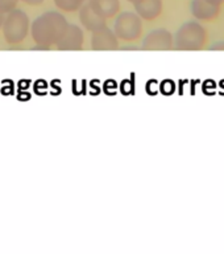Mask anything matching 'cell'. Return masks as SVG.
<instances>
[{
    "instance_id": "cell-16",
    "label": "cell",
    "mask_w": 224,
    "mask_h": 254,
    "mask_svg": "<svg viewBox=\"0 0 224 254\" xmlns=\"http://www.w3.org/2000/svg\"><path fill=\"white\" fill-rule=\"evenodd\" d=\"M4 19H5V17H4V13H1V12H0V27H3Z\"/></svg>"
},
{
    "instance_id": "cell-15",
    "label": "cell",
    "mask_w": 224,
    "mask_h": 254,
    "mask_svg": "<svg viewBox=\"0 0 224 254\" xmlns=\"http://www.w3.org/2000/svg\"><path fill=\"white\" fill-rule=\"evenodd\" d=\"M209 1H211V3L217 4V5H219L221 7V4L224 3V0H209Z\"/></svg>"
},
{
    "instance_id": "cell-13",
    "label": "cell",
    "mask_w": 224,
    "mask_h": 254,
    "mask_svg": "<svg viewBox=\"0 0 224 254\" xmlns=\"http://www.w3.org/2000/svg\"><path fill=\"white\" fill-rule=\"evenodd\" d=\"M19 0H0V12L1 13H9L17 7Z\"/></svg>"
},
{
    "instance_id": "cell-12",
    "label": "cell",
    "mask_w": 224,
    "mask_h": 254,
    "mask_svg": "<svg viewBox=\"0 0 224 254\" xmlns=\"http://www.w3.org/2000/svg\"><path fill=\"white\" fill-rule=\"evenodd\" d=\"M85 0H54L55 5L59 8V9H62V11H67V12H73L77 11Z\"/></svg>"
},
{
    "instance_id": "cell-6",
    "label": "cell",
    "mask_w": 224,
    "mask_h": 254,
    "mask_svg": "<svg viewBox=\"0 0 224 254\" xmlns=\"http://www.w3.org/2000/svg\"><path fill=\"white\" fill-rule=\"evenodd\" d=\"M79 19H81L82 24L85 25V28L89 29V31L95 32L100 29V28L106 27L104 25L106 17L100 15L90 3H86L81 8V11H79Z\"/></svg>"
},
{
    "instance_id": "cell-10",
    "label": "cell",
    "mask_w": 224,
    "mask_h": 254,
    "mask_svg": "<svg viewBox=\"0 0 224 254\" xmlns=\"http://www.w3.org/2000/svg\"><path fill=\"white\" fill-rule=\"evenodd\" d=\"M219 5L209 0H193L191 12L199 20H211L219 13Z\"/></svg>"
},
{
    "instance_id": "cell-2",
    "label": "cell",
    "mask_w": 224,
    "mask_h": 254,
    "mask_svg": "<svg viewBox=\"0 0 224 254\" xmlns=\"http://www.w3.org/2000/svg\"><path fill=\"white\" fill-rule=\"evenodd\" d=\"M29 31V17L21 9H13L7 15L3 23L4 39L9 44L21 43Z\"/></svg>"
},
{
    "instance_id": "cell-1",
    "label": "cell",
    "mask_w": 224,
    "mask_h": 254,
    "mask_svg": "<svg viewBox=\"0 0 224 254\" xmlns=\"http://www.w3.org/2000/svg\"><path fill=\"white\" fill-rule=\"evenodd\" d=\"M67 27V20L59 12H46L33 21L32 36L37 45L49 48L53 44L58 43Z\"/></svg>"
},
{
    "instance_id": "cell-9",
    "label": "cell",
    "mask_w": 224,
    "mask_h": 254,
    "mask_svg": "<svg viewBox=\"0 0 224 254\" xmlns=\"http://www.w3.org/2000/svg\"><path fill=\"white\" fill-rule=\"evenodd\" d=\"M134 9L142 19H156L162 11V1L161 0H138L134 3Z\"/></svg>"
},
{
    "instance_id": "cell-4",
    "label": "cell",
    "mask_w": 224,
    "mask_h": 254,
    "mask_svg": "<svg viewBox=\"0 0 224 254\" xmlns=\"http://www.w3.org/2000/svg\"><path fill=\"white\" fill-rule=\"evenodd\" d=\"M115 33L124 40L137 39L141 33V20L137 13L123 12L115 21Z\"/></svg>"
},
{
    "instance_id": "cell-8",
    "label": "cell",
    "mask_w": 224,
    "mask_h": 254,
    "mask_svg": "<svg viewBox=\"0 0 224 254\" xmlns=\"http://www.w3.org/2000/svg\"><path fill=\"white\" fill-rule=\"evenodd\" d=\"M142 48L144 49H152V51L169 49V48H172V35L166 29H156V31H152L144 39Z\"/></svg>"
},
{
    "instance_id": "cell-14",
    "label": "cell",
    "mask_w": 224,
    "mask_h": 254,
    "mask_svg": "<svg viewBox=\"0 0 224 254\" xmlns=\"http://www.w3.org/2000/svg\"><path fill=\"white\" fill-rule=\"evenodd\" d=\"M21 1H24V3L27 4H31V5H37V4L43 3L44 0H21Z\"/></svg>"
},
{
    "instance_id": "cell-5",
    "label": "cell",
    "mask_w": 224,
    "mask_h": 254,
    "mask_svg": "<svg viewBox=\"0 0 224 254\" xmlns=\"http://www.w3.org/2000/svg\"><path fill=\"white\" fill-rule=\"evenodd\" d=\"M83 43V33L81 28L74 25V24H69L66 31L63 32L62 37L58 40L57 48L61 51H75L82 47Z\"/></svg>"
},
{
    "instance_id": "cell-17",
    "label": "cell",
    "mask_w": 224,
    "mask_h": 254,
    "mask_svg": "<svg viewBox=\"0 0 224 254\" xmlns=\"http://www.w3.org/2000/svg\"><path fill=\"white\" fill-rule=\"evenodd\" d=\"M130 1H132V3H136V1H138V0H130Z\"/></svg>"
},
{
    "instance_id": "cell-11",
    "label": "cell",
    "mask_w": 224,
    "mask_h": 254,
    "mask_svg": "<svg viewBox=\"0 0 224 254\" xmlns=\"http://www.w3.org/2000/svg\"><path fill=\"white\" fill-rule=\"evenodd\" d=\"M89 3L104 17H111L118 13L120 7L119 0H89Z\"/></svg>"
},
{
    "instance_id": "cell-7",
    "label": "cell",
    "mask_w": 224,
    "mask_h": 254,
    "mask_svg": "<svg viewBox=\"0 0 224 254\" xmlns=\"http://www.w3.org/2000/svg\"><path fill=\"white\" fill-rule=\"evenodd\" d=\"M92 49L96 51H111L118 48V39L116 33L110 31L107 27H103L92 35Z\"/></svg>"
},
{
    "instance_id": "cell-3",
    "label": "cell",
    "mask_w": 224,
    "mask_h": 254,
    "mask_svg": "<svg viewBox=\"0 0 224 254\" xmlns=\"http://www.w3.org/2000/svg\"><path fill=\"white\" fill-rule=\"evenodd\" d=\"M205 39V28L199 23L189 21L178 29L176 43H177V47L181 49H198L203 45Z\"/></svg>"
}]
</instances>
